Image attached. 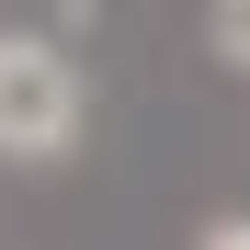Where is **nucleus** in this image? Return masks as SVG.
Masks as SVG:
<instances>
[{"label": "nucleus", "mask_w": 250, "mask_h": 250, "mask_svg": "<svg viewBox=\"0 0 250 250\" xmlns=\"http://www.w3.org/2000/svg\"><path fill=\"white\" fill-rule=\"evenodd\" d=\"M205 46H216V57L250 80V0H205Z\"/></svg>", "instance_id": "obj_2"}, {"label": "nucleus", "mask_w": 250, "mask_h": 250, "mask_svg": "<svg viewBox=\"0 0 250 250\" xmlns=\"http://www.w3.org/2000/svg\"><path fill=\"white\" fill-rule=\"evenodd\" d=\"M193 250H250V216H216V228H205Z\"/></svg>", "instance_id": "obj_3"}, {"label": "nucleus", "mask_w": 250, "mask_h": 250, "mask_svg": "<svg viewBox=\"0 0 250 250\" xmlns=\"http://www.w3.org/2000/svg\"><path fill=\"white\" fill-rule=\"evenodd\" d=\"M80 114H91V91L46 34H0V159H68Z\"/></svg>", "instance_id": "obj_1"}]
</instances>
